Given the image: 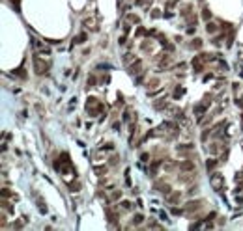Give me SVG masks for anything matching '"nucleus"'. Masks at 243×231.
<instances>
[{
    "instance_id": "20e7f679",
    "label": "nucleus",
    "mask_w": 243,
    "mask_h": 231,
    "mask_svg": "<svg viewBox=\"0 0 243 231\" xmlns=\"http://www.w3.org/2000/svg\"><path fill=\"white\" fill-rule=\"evenodd\" d=\"M193 168H194V166H193V162H189V160H185V162L182 164V170H183V172H187V170H193Z\"/></svg>"
},
{
    "instance_id": "9d476101",
    "label": "nucleus",
    "mask_w": 243,
    "mask_h": 231,
    "mask_svg": "<svg viewBox=\"0 0 243 231\" xmlns=\"http://www.w3.org/2000/svg\"><path fill=\"white\" fill-rule=\"evenodd\" d=\"M122 207L123 209H131V203H129V201H122Z\"/></svg>"
},
{
    "instance_id": "423d86ee",
    "label": "nucleus",
    "mask_w": 243,
    "mask_h": 231,
    "mask_svg": "<svg viewBox=\"0 0 243 231\" xmlns=\"http://www.w3.org/2000/svg\"><path fill=\"white\" fill-rule=\"evenodd\" d=\"M200 45H202V41H200V39H196V41H193V43H191L189 47H193V48H198Z\"/></svg>"
},
{
    "instance_id": "39448f33",
    "label": "nucleus",
    "mask_w": 243,
    "mask_h": 231,
    "mask_svg": "<svg viewBox=\"0 0 243 231\" xmlns=\"http://www.w3.org/2000/svg\"><path fill=\"white\" fill-rule=\"evenodd\" d=\"M168 199H170V201H178V199H179V192L170 194V196H168Z\"/></svg>"
},
{
    "instance_id": "9b49d317",
    "label": "nucleus",
    "mask_w": 243,
    "mask_h": 231,
    "mask_svg": "<svg viewBox=\"0 0 243 231\" xmlns=\"http://www.w3.org/2000/svg\"><path fill=\"white\" fill-rule=\"evenodd\" d=\"M208 32H215V24H211V23L208 24Z\"/></svg>"
},
{
    "instance_id": "f8f14e48",
    "label": "nucleus",
    "mask_w": 243,
    "mask_h": 231,
    "mask_svg": "<svg viewBox=\"0 0 243 231\" xmlns=\"http://www.w3.org/2000/svg\"><path fill=\"white\" fill-rule=\"evenodd\" d=\"M202 17H206V19H210V11H206V10H204V11H202Z\"/></svg>"
},
{
    "instance_id": "f257e3e1",
    "label": "nucleus",
    "mask_w": 243,
    "mask_h": 231,
    "mask_svg": "<svg viewBox=\"0 0 243 231\" xmlns=\"http://www.w3.org/2000/svg\"><path fill=\"white\" fill-rule=\"evenodd\" d=\"M49 67H51V65H49L47 62H41V60H38V58H36V73H38V75H39V73H41V75L47 73V69H49Z\"/></svg>"
},
{
    "instance_id": "0eeeda50",
    "label": "nucleus",
    "mask_w": 243,
    "mask_h": 231,
    "mask_svg": "<svg viewBox=\"0 0 243 231\" xmlns=\"http://www.w3.org/2000/svg\"><path fill=\"white\" fill-rule=\"evenodd\" d=\"M77 43H82V41H86V34H81V36H77Z\"/></svg>"
},
{
    "instance_id": "7ed1b4c3",
    "label": "nucleus",
    "mask_w": 243,
    "mask_h": 231,
    "mask_svg": "<svg viewBox=\"0 0 243 231\" xmlns=\"http://www.w3.org/2000/svg\"><path fill=\"white\" fill-rule=\"evenodd\" d=\"M140 65H142L140 62H135V64H133V65L129 67V73H131V75H135V73H138V71H140Z\"/></svg>"
},
{
    "instance_id": "6e6552de",
    "label": "nucleus",
    "mask_w": 243,
    "mask_h": 231,
    "mask_svg": "<svg viewBox=\"0 0 243 231\" xmlns=\"http://www.w3.org/2000/svg\"><path fill=\"white\" fill-rule=\"evenodd\" d=\"M165 104H166L165 101H157V103H155V108H163V106H165Z\"/></svg>"
},
{
    "instance_id": "1a4fd4ad",
    "label": "nucleus",
    "mask_w": 243,
    "mask_h": 231,
    "mask_svg": "<svg viewBox=\"0 0 243 231\" xmlns=\"http://www.w3.org/2000/svg\"><path fill=\"white\" fill-rule=\"evenodd\" d=\"M142 220H144V218H142V216H140V214H137V216H135V224H140Z\"/></svg>"
},
{
    "instance_id": "f03ea898",
    "label": "nucleus",
    "mask_w": 243,
    "mask_h": 231,
    "mask_svg": "<svg viewBox=\"0 0 243 231\" xmlns=\"http://www.w3.org/2000/svg\"><path fill=\"white\" fill-rule=\"evenodd\" d=\"M211 185H213V188H215V190H221V188H223V177L215 173V175L211 177Z\"/></svg>"
}]
</instances>
